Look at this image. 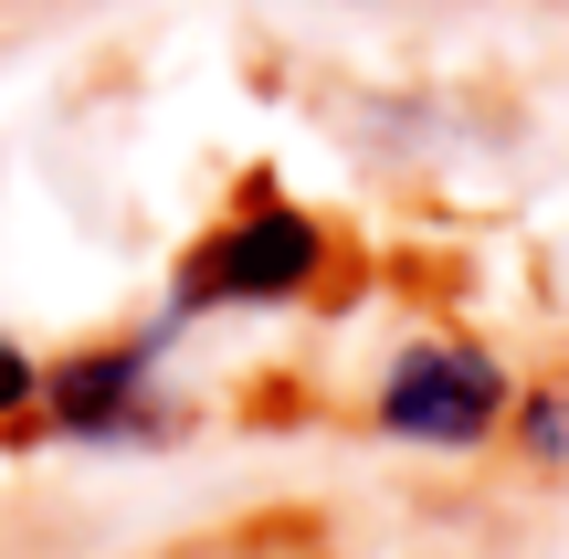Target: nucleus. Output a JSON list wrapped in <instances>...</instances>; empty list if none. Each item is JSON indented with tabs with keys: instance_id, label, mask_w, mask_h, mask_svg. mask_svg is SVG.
<instances>
[{
	"instance_id": "f03ea898",
	"label": "nucleus",
	"mask_w": 569,
	"mask_h": 559,
	"mask_svg": "<svg viewBox=\"0 0 569 559\" xmlns=\"http://www.w3.org/2000/svg\"><path fill=\"white\" fill-rule=\"evenodd\" d=\"M507 412H517L507 370H496L486 349H465V338H422V349H401V359H390V380H380V433L443 443V455L486 443Z\"/></svg>"
},
{
	"instance_id": "39448f33",
	"label": "nucleus",
	"mask_w": 569,
	"mask_h": 559,
	"mask_svg": "<svg viewBox=\"0 0 569 559\" xmlns=\"http://www.w3.org/2000/svg\"><path fill=\"white\" fill-rule=\"evenodd\" d=\"M517 422H528V455H569V401H559V391H538Z\"/></svg>"
},
{
	"instance_id": "f257e3e1",
	"label": "nucleus",
	"mask_w": 569,
	"mask_h": 559,
	"mask_svg": "<svg viewBox=\"0 0 569 559\" xmlns=\"http://www.w3.org/2000/svg\"><path fill=\"white\" fill-rule=\"evenodd\" d=\"M317 274H327V222L296 211L274 180H253L243 201L180 253V286H169L159 328L211 317V307H296V296H317Z\"/></svg>"
},
{
	"instance_id": "20e7f679",
	"label": "nucleus",
	"mask_w": 569,
	"mask_h": 559,
	"mask_svg": "<svg viewBox=\"0 0 569 559\" xmlns=\"http://www.w3.org/2000/svg\"><path fill=\"white\" fill-rule=\"evenodd\" d=\"M32 401H42V370H32V349L0 328V422H11V412H32Z\"/></svg>"
},
{
	"instance_id": "7ed1b4c3",
	"label": "nucleus",
	"mask_w": 569,
	"mask_h": 559,
	"mask_svg": "<svg viewBox=\"0 0 569 559\" xmlns=\"http://www.w3.org/2000/svg\"><path fill=\"white\" fill-rule=\"evenodd\" d=\"M159 338H106V349H74L63 370H42V412L63 422L74 443H159L169 412H159Z\"/></svg>"
}]
</instances>
